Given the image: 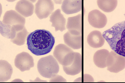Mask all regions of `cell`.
<instances>
[{
    "instance_id": "6da1fadb",
    "label": "cell",
    "mask_w": 125,
    "mask_h": 83,
    "mask_svg": "<svg viewBox=\"0 0 125 83\" xmlns=\"http://www.w3.org/2000/svg\"><path fill=\"white\" fill-rule=\"evenodd\" d=\"M55 42V38L51 33L44 29L35 30L29 34L27 38L28 49L36 56L49 53Z\"/></svg>"
},
{
    "instance_id": "7a4b0ae2",
    "label": "cell",
    "mask_w": 125,
    "mask_h": 83,
    "mask_svg": "<svg viewBox=\"0 0 125 83\" xmlns=\"http://www.w3.org/2000/svg\"><path fill=\"white\" fill-rule=\"evenodd\" d=\"M103 35L112 50L125 57V21L115 24Z\"/></svg>"
},
{
    "instance_id": "3957f363",
    "label": "cell",
    "mask_w": 125,
    "mask_h": 83,
    "mask_svg": "<svg viewBox=\"0 0 125 83\" xmlns=\"http://www.w3.org/2000/svg\"><path fill=\"white\" fill-rule=\"evenodd\" d=\"M37 68L41 76L50 79L57 74L60 69L57 61L51 55L40 59L37 64Z\"/></svg>"
},
{
    "instance_id": "277c9868",
    "label": "cell",
    "mask_w": 125,
    "mask_h": 83,
    "mask_svg": "<svg viewBox=\"0 0 125 83\" xmlns=\"http://www.w3.org/2000/svg\"><path fill=\"white\" fill-rule=\"evenodd\" d=\"M75 52L70 47L64 44H59L56 46L53 55L59 63L67 66L73 63L75 59Z\"/></svg>"
},
{
    "instance_id": "5b68a950",
    "label": "cell",
    "mask_w": 125,
    "mask_h": 83,
    "mask_svg": "<svg viewBox=\"0 0 125 83\" xmlns=\"http://www.w3.org/2000/svg\"><path fill=\"white\" fill-rule=\"evenodd\" d=\"M106 65L107 70L110 72H119L125 68V57L111 51L107 57Z\"/></svg>"
},
{
    "instance_id": "8992f818",
    "label": "cell",
    "mask_w": 125,
    "mask_h": 83,
    "mask_svg": "<svg viewBox=\"0 0 125 83\" xmlns=\"http://www.w3.org/2000/svg\"><path fill=\"white\" fill-rule=\"evenodd\" d=\"M54 9V4L51 0H39L35 5V13L40 19L48 18Z\"/></svg>"
},
{
    "instance_id": "52a82bcc",
    "label": "cell",
    "mask_w": 125,
    "mask_h": 83,
    "mask_svg": "<svg viewBox=\"0 0 125 83\" xmlns=\"http://www.w3.org/2000/svg\"><path fill=\"white\" fill-rule=\"evenodd\" d=\"M15 65L21 72L29 71L31 68L34 66L33 58L27 52H21L16 56Z\"/></svg>"
},
{
    "instance_id": "ba28073f",
    "label": "cell",
    "mask_w": 125,
    "mask_h": 83,
    "mask_svg": "<svg viewBox=\"0 0 125 83\" xmlns=\"http://www.w3.org/2000/svg\"><path fill=\"white\" fill-rule=\"evenodd\" d=\"M88 21L90 25L94 28L101 29L104 28L107 22V17L99 10L95 9L89 13Z\"/></svg>"
},
{
    "instance_id": "9c48e42d",
    "label": "cell",
    "mask_w": 125,
    "mask_h": 83,
    "mask_svg": "<svg viewBox=\"0 0 125 83\" xmlns=\"http://www.w3.org/2000/svg\"><path fill=\"white\" fill-rule=\"evenodd\" d=\"M2 22L4 24L12 25H24L26 19L24 17L14 10L7 11L4 14Z\"/></svg>"
},
{
    "instance_id": "30bf717a",
    "label": "cell",
    "mask_w": 125,
    "mask_h": 83,
    "mask_svg": "<svg viewBox=\"0 0 125 83\" xmlns=\"http://www.w3.org/2000/svg\"><path fill=\"white\" fill-rule=\"evenodd\" d=\"M66 28L72 34L82 35V14L68 18Z\"/></svg>"
},
{
    "instance_id": "8fae6325",
    "label": "cell",
    "mask_w": 125,
    "mask_h": 83,
    "mask_svg": "<svg viewBox=\"0 0 125 83\" xmlns=\"http://www.w3.org/2000/svg\"><path fill=\"white\" fill-rule=\"evenodd\" d=\"M82 0H65L61 6L62 11L67 15L74 14L82 10Z\"/></svg>"
},
{
    "instance_id": "7c38bea8",
    "label": "cell",
    "mask_w": 125,
    "mask_h": 83,
    "mask_svg": "<svg viewBox=\"0 0 125 83\" xmlns=\"http://www.w3.org/2000/svg\"><path fill=\"white\" fill-rule=\"evenodd\" d=\"M63 70L67 75L75 76L82 71V56L78 52H75V59L70 66H63Z\"/></svg>"
},
{
    "instance_id": "4fadbf2b",
    "label": "cell",
    "mask_w": 125,
    "mask_h": 83,
    "mask_svg": "<svg viewBox=\"0 0 125 83\" xmlns=\"http://www.w3.org/2000/svg\"><path fill=\"white\" fill-rule=\"evenodd\" d=\"M50 22L52 23V27L55 28V31L60 30L62 32L65 30L66 20L61 13L60 9H58L52 13L50 17Z\"/></svg>"
},
{
    "instance_id": "5bb4252c",
    "label": "cell",
    "mask_w": 125,
    "mask_h": 83,
    "mask_svg": "<svg viewBox=\"0 0 125 83\" xmlns=\"http://www.w3.org/2000/svg\"><path fill=\"white\" fill-rule=\"evenodd\" d=\"M15 9L22 16L28 17L33 14L34 6L31 1L21 0L17 2Z\"/></svg>"
},
{
    "instance_id": "9a60e30c",
    "label": "cell",
    "mask_w": 125,
    "mask_h": 83,
    "mask_svg": "<svg viewBox=\"0 0 125 83\" xmlns=\"http://www.w3.org/2000/svg\"><path fill=\"white\" fill-rule=\"evenodd\" d=\"M87 41L91 47L98 48L104 45L105 39L101 32L95 30L92 31L89 34L88 36Z\"/></svg>"
},
{
    "instance_id": "2e32d148",
    "label": "cell",
    "mask_w": 125,
    "mask_h": 83,
    "mask_svg": "<svg viewBox=\"0 0 125 83\" xmlns=\"http://www.w3.org/2000/svg\"><path fill=\"white\" fill-rule=\"evenodd\" d=\"M63 37L65 43L69 47L74 50L82 48V35H74L68 31L64 34Z\"/></svg>"
},
{
    "instance_id": "e0dca14e",
    "label": "cell",
    "mask_w": 125,
    "mask_h": 83,
    "mask_svg": "<svg viewBox=\"0 0 125 83\" xmlns=\"http://www.w3.org/2000/svg\"><path fill=\"white\" fill-rule=\"evenodd\" d=\"M16 33L15 38L10 40L13 43L18 46H21L25 44L26 38L28 34V32L24 25H14Z\"/></svg>"
},
{
    "instance_id": "ac0fdd59",
    "label": "cell",
    "mask_w": 125,
    "mask_h": 83,
    "mask_svg": "<svg viewBox=\"0 0 125 83\" xmlns=\"http://www.w3.org/2000/svg\"><path fill=\"white\" fill-rule=\"evenodd\" d=\"M13 68L10 64L5 61H0V82H5L11 78Z\"/></svg>"
},
{
    "instance_id": "d6986e66",
    "label": "cell",
    "mask_w": 125,
    "mask_h": 83,
    "mask_svg": "<svg viewBox=\"0 0 125 83\" xmlns=\"http://www.w3.org/2000/svg\"><path fill=\"white\" fill-rule=\"evenodd\" d=\"M109 53V51L106 49L97 51L94 56V62L95 65L100 68L106 67V61Z\"/></svg>"
},
{
    "instance_id": "ffe728a7",
    "label": "cell",
    "mask_w": 125,
    "mask_h": 83,
    "mask_svg": "<svg viewBox=\"0 0 125 83\" xmlns=\"http://www.w3.org/2000/svg\"><path fill=\"white\" fill-rule=\"evenodd\" d=\"M98 7L106 12H112L116 8L118 4L116 0H99L97 1Z\"/></svg>"
},
{
    "instance_id": "44dd1931",
    "label": "cell",
    "mask_w": 125,
    "mask_h": 83,
    "mask_svg": "<svg viewBox=\"0 0 125 83\" xmlns=\"http://www.w3.org/2000/svg\"><path fill=\"white\" fill-rule=\"evenodd\" d=\"M0 32L2 36L11 39L12 33V26L8 24H4L0 21Z\"/></svg>"
},
{
    "instance_id": "7402d4cb",
    "label": "cell",
    "mask_w": 125,
    "mask_h": 83,
    "mask_svg": "<svg viewBox=\"0 0 125 83\" xmlns=\"http://www.w3.org/2000/svg\"><path fill=\"white\" fill-rule=\"evenodd\" d=\"M50 82H66V81L62 76L56 74L55 76L51 78Z\"/></svg>"
},
{
    "instance_id": "603a6c76",
    "label": "cell",
    "mask_w": 125,
    "mask_h": 83,
    "mask_svg": "<svg viewBox=\"0 0 125 83\" xmlns=\"http://www.w3.org/2000/svg\"><path fill=\"white\" fill-rule=\"evenodd\" d=\"M61 1H55V2H56V4H61V3L62 2H61Z\"/></svg>"
}]
</instances>
